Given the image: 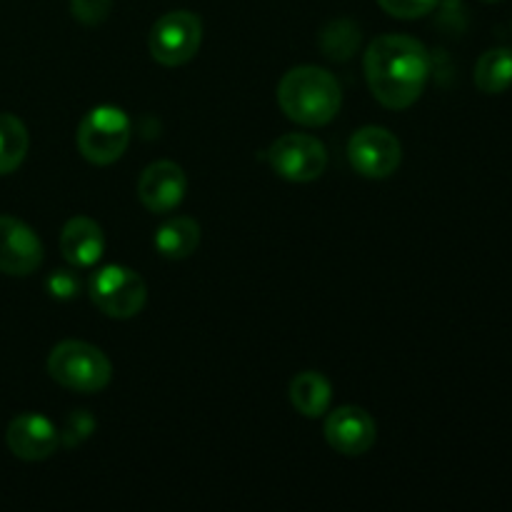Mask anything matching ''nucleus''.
Segmentation results:
<instances>
[{"label":"nucleus","mask_w":512,"mask_h":512,"mask_svg":"<svg viewBox=\"0 0 512 512\" xmlns=\"http://www.w3.org/2000/svg\"><path fill=\"white\" fill-rule=\"evenodd\" d=\"M278 103L290 120L318 128L338 115L343 93L333 73L318 65H300L280 80Z\"/></svg>","instance_id":"f03ea898"},{"label":"nucleus","mask_w":512,"mask_h":512,"mask_svg":"<svg viewBox=\"0 0 512 512\" xmlns=\"http://www.w3.org/2000/svg\"><path fill=\"white\" fill-rule=\"evenodd\" d=\"M485 3H498V0H485Z\"/></svg>","instance_id":"5701e85b"},{"label":"nucleus","mask_w":512,"mask_h":512,"mask_svg":"<svg viewBox=\"0 0 512 512\" xmlns=\"http://www.w3.org/2000/svg\"><path fill=\"white\" fill-rule=\"evenodd\" d=\"M360 45V28L350 20H333L320 35V48L328 58L348 60Z\"/></svg>","instance_id":"a211bd4d"},{"label":"nucleus","mask_w":512,"mask_h":512,"mask_svg":"<svg viewBox=\"0 0 512 512\" xmlns=\"http://www.w3.org/2000/svg\"><path fill=\"white\" fill-rule=\"evenodd\" d=\"M95 433V418L88 413V410H73L65 420V428L60 433V443L65 448H75V445L83 443L85 438Z\"/></svg>","instance_id":"6ab92c4d"},{"label":"nucleus","mask_w":512,"mask_h":512,"mask_svg":"<svg viewBox=\"0 0 512 512\" xmlns=\"http://www.w3.org/2000/svg\"><path fill=\"white\" fill-rule=\"evenodd\" d=\"M45 288H48V293L53 295V298L68 300L78 295L80 280L78 275L70 273V270H55V273L48 278V283H45Z\"/></svg>","instance_id":"4be33fe9"},{"label":"nucleus","mask_w":512,"mask_h":512,"mask_svg":"<svg viewBox=\"0 0 512 512\" xmlns=\"http://www.w3.org/2000/svg\"><path fill=\"white\" fill-rule=\"evenodd\" d=\"M5 443L15 458L38 463V460L50 458L58 450L60 433L45 415L23 413L10 420Z\"/></svg>","instance_id":"f8f14e48"},{"label":"nucleus","mask_w":512,"mask_h":512,"mask_svg":"<svg viewBox=\"0 0 512 512\" xmlns=\"http://www.w3.org/2000/svg\"><path fill=\"white\" fill-rule=\"evenodd\" d=\"M130 118L115 105H98L78 128V148L93 165H110L128 150Z\"/></svg>","instance_id":"20e7f679"},{"label":"nucleus","mask_w":512,"mask_h":512,"mask_svg":"<svg viewBox=\"0 0 512 512\" xmlns=\"http://www.w3.org/2000/svg\"><path fill=\"white\" fill-rule=\"evenodd\" d=\"M203 40V23L190 10L165 13L150 30V53L160 65H183L195 58Z\"/></svg>","instance_id":"423d86ee"},{"label":"nucleus","mask_w":512,"mask_h":512,"mask_svg":"<svg viewBox=\"0 0 512 512\" xmlns=\"http://www.w3.org/2000/svg\"><path fill=\"white\" fill-rule=\"evenodd\" d=\"M145 298H148V290H145L143 278L123 265H108L90 280V300L108 318H135L143 310Z\"/></svg>","instance_id":"39448f33"},{"label":"nucleus","mask_w":512,"mask_h":512,"mask_svg":"<svg viewBox=\"0 0 512 512\" xmlns=\"http://www.w3.org/2000/svg\"><path fill=\"white\" fill-rule=\"evenodd\" d=\"M28 130L23 120L10 113H0V175H8L18 168L28 153Z\"/></svg>","instance_id":"f3484780"},{"label":"nucleus","mask_w":512,"mask_h":512,"mask_svg":"<svg viewBox=\"0 0 512 512\" xmlns=\"http://www.w3.org/2000/svg\"><path fill=\"white\" fill-rule=\"evenodd\" d=\"M330 398H333V388L315 370H305V373L295 375L293 383H290V403L305 418H320L330 408Z\"/></svg>","instance_id":"4468645a"},{"label":"nucleus","mask_w":512,"mask_h":512,"mask_svg":"<svg viewBox=\"0 0 512 512\" xmlns=\"http://www.w3.org/2000/svg\"><path fill=\"white\" fill-rule=\"evenodd\" d=\"M378 3L385 13L395 15V18L410 20L428 15L430 10L438 5V0H378Z\"/></svg>","instance_id":"412c9836"},{"label":"nucleus","mask_w":512,"mask_h":512,"mask_svg":"<svg viewBox=\"0 0 512 512\" xmlns=\"http://www.w3.org/2000/svg\"><path fill=\"white\" fill-rule=\"evenodd\" d=\"M268 160L280 178L290 183H310L328 168V150L313 135L288 133L275 140L268 150Z\"/></svg>","instance_id":"0eeeda50"},{"label":"nucleus","mask_w":512,"mask_h":512,"mask_svg":"<svg viewBox=\"0 0 512 512\" xmlns=\"http://www.w3.org/2000/svg\"><path fill=\"white\" fill-rule=\"evenodd\" d=\"M375 438H378L375 420L358 405H343L325 420V440L330 448L343 455L368 453L375 445Z\"/></svg>","instance_id":"9d476101"},{"label":"nucleus","mask_w":512,"mask_h":512,"mask_svg":"<svg viewBox=\"0 0 512 512\" xmlns=\"http://www.w3.org/2000/svg\"><path fill=\"white\" fill-rule=\"evenodd\" d=\"M48 373L55 383L75 393H100L113 378V365L95 345L65 340L50 350Z\"/></svg>","instance_id":"7ed1b4c3"},{"label":"nucleus","mask_w":512,"mask_h":512,"mask_svg":"<svg viewBox=\"0 0 512 512\" xmlns=\"http://www.w3.org/2000/svg\"><path fill=\"white\" fill-rule=\"evenodd\" d=\"M188 190V178H185L183 168L173 160H158V163L148 165L138 180V195L140 203L150 210V213H170L178 208Z\"/></svg>","instance_id":"9b49d317"},{"label":"nucleus","mask_w":512,"mask_h":512,"mask_svg":"<svg viewBox=\"0 0 512 512\" xmlns=\"http://www.w3.org/2000/svg\"><path fill=\"white\" fill-rule=\"evenodd\" d=\"M400 140L380 125L360 128L348 143L350 165L365 178H388L400 165Z\"/></svg>","instance_id":"6e6552de"},{"label":"nucleus","mask_w":512,"mask_h":512,"mask_svg":"<svg viewBox=\"0 0 512 512\" xmlns=\"http://www.w3.org/2000/svg\"><path fill=\"white\" fill-rule=\"evenodd\" d=\"M428 75V50L410 35H380L365 53V78L385 108H410L423 95Z\"/></svg>","instance_id":"f257e3e1"},{"label":"nucleus","mask_w":512,"mask_h":512,"mask_svg":"<svg viewBox=\"0 0 512 512\" xmlns=\"http://www.w3.org/2000/svg\"><path fill=\"white\" fill-rule=\"evenodd\" d=\"M475 85L488 95L508 90L512 85V50L495 48L480 55L475 65Z\"/></svg>","instance_id":"dca6fc26"},{"label":"nucleus","mask_w":512,"mask_h":512,"mask_svg":"<svg viewBox=\"0 0 512 512\" xmlns=\"http://www.w3.org/2000/svg\"><path fill=\"white\" fill-rule=\"evenodd\" d=\"M43 263V243L33 228L18 218L0 215V273L23 275L35 273Z\"/></svg>","instance_id":"1a4fd4ad"},{"label":"nucleus","mask_w":512,"mask_h":512,"mask_svg":"<svg viewBox=\"0 0 512 512\" xmlns=\"http://www.w3.org/2000/svg\"><path fill=\"white\" fill-rule=\"evenodd\" d=\"M200 245V225L193 218H173L155 233V248L163 258L183 260L193 255Z\"/></svg>","instance_id":"2eb2a0df"},{"label":"nucleus","mask_w":512,"mask_h":512,"mask_svg":"<svg viewBox=\"0 0 512 512\" xmlns=\"http://www.w3.org/2000/svg\"><path fill=\"white\" fill-rule=\"evenodd\" d=\"M113 0H70V13L83 25H100L108 18Z\"/></svg>","instance_id":"aec40b11"},{"label":"nucleus","mask_w":512,"mask_h":512,"mask_svg":"<svg viewBox=\"0 0 512 512\" xmlns=\"http://www.w3.org/2000/svg\"><path fill=\"white\" fill-rule=\"evenodd\" d=\"M60 253L75 268H90L105 253V235L90 218H73L60 233Z\"/></svg>","instance_id":"ddd939ff"}]
</instances>
